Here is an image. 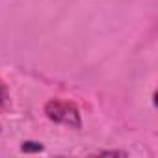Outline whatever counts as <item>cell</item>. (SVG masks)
<instances>
[{"label":"cell","mask_w":158,"mask_h":158,"mask_svg":"<svg viewBox=\"0 0 158 158\" xmlns=\"http://www.w3.org/2000/svg\"><path fill=\"white\" fill-rule=\"evenodd\" d=\"M45 115L60 125H67L73 128H80L82 121H80V112L78 108L69 102V101H60V99H52L45 104Z\"/></svg>","instance_id":"1"},{"label":"cell","mask_w":158,"mask_h":158,"mask_svg":"<svg viewBox=\"0 0 158 158\" xmlns=\"http://www.w3.org/2000/svg\"><path fill=\"white\" fill-rule=\"evenodd\" d=\"M21 151L23 152H37V151H43V145L37 141H24L21 145Z\"/></svg>","instance_id":"2"},{"label":"cell","mask_w":158,"mask_h":158,"mask_svg":"<svg viewBox=\"0 0 158 158\" xmlns=\"http://www.w3.org/2000/svg\"><path fill=\"white\" fill-rule=\"evenodd\" d=\"M2 99H4V88H2V84H0V102H2Z\"/></svg>","instance_id":"3"}]
</instances>
